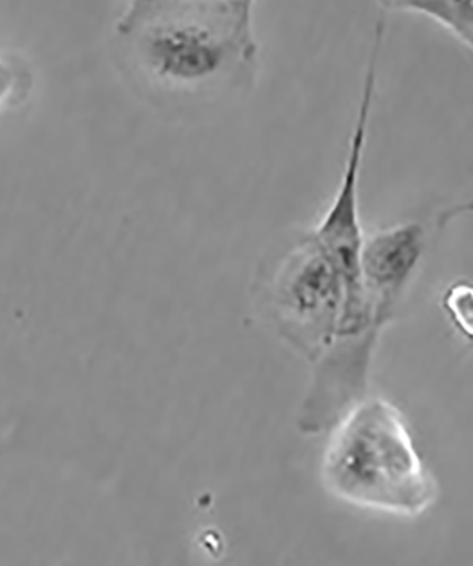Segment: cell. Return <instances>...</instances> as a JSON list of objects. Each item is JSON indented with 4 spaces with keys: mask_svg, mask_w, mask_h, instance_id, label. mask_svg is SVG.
<instances>
[{
    "mask_svg": "<svg viewBox=\"0 0 473 566\" xmlns=\"http://www.w3.org/2000/svg\"><path fill=\"white\" fill-rule=\"evenodd\" d=\"M442 307L462 337L473 343V282L451 283L442 295Z\"/></svg>",
    "mask_w": 473,
    "mask_h": 566,
    "instance_id": "cell-6",
    "label": "cell"
},
{
    "mask_svg": "<svg viewBox=\"0 0 473 566\" xmlns=\"http://www.w3.org/2000/svg\"><path fill=\"white\" fill-rule=\"evenodd\" d=\"M432 20L473 48V0H441Z\"/></svg>",
    "mask_w": 473,
    "mask_h": 566,
    "instance_id": "cell-7",
    "label": "cell"
},
{
    "mask_svg": "<svg viewBox=\"0 0 473 566\" xmlns=\"http://www.w3.org/2000/svg\"><path fill=\"white\" fill-rule=\"evenodd\" d=\"M13 74L9 65L0 62V103L12 93Z\"/></svg>",
    "mask_w": 473,
    "mask_h": 566,
    "instance_id": "cell-9",
    "label": "cell"
},
{
    "mask_svg": "<svg viewBox=\"0 0 473 566\" xmlns=\"http://www.w3.org/2000/svg\"><path fill=\"white\" fill-rule=\"evenodd\" d=\"M260 293L276 333L311 364L335 340L345 286L311 230L294 237L263 271Z\"/></svg>",
    "mask_w": 473,
    "mask_h": 566,
    "instance_id": "cell-3",
    "label": "cell"
},
{
    "mask_svg": "<svg viewBox=\"0 0 473 566\" xmlns=\"http://www.w3.org/2000/svg\"><path fill=\"white\" fill-rule=\"evenodd\" d=\"M256 0H129L115 53L135 95L193 120L244 98L260 74Z\"/></svg>",
    "mask_w": 473,
    "mask_h": 566,
    "instance_id": "cell-1",
    "label": "cell"
},
{
    "mask_svg": "<svg viewBox=\"0 0 473 566\" xmlns=\"http://www.w3.org/2000/svg\"><path fill=\"white\" fill-rule=\"evenodd\" d=\"M380 3L387 9L420 13L432 19L440 8L441 0H380Z\"/></svg>",
    "mask_w": 473,
    "mask_h": 566,
    "instance_id": "cell-8",
    "label": "cell"
},
{
    "mask_svg": "<svg viewBox=\"0 0 473 566\" xmlns=\"http://www.w3.org/2000/svg\"><path fill=\"white\" fill-rule=\"evenodd\" d=\"M322 484L357 509L414 518L435 503L438 486L399 408L365 397L329 431Z\"/></svg>",
    "mask_w": 473,
    "mask_h": 566,
    "instance_id": "cell-2",
    "label": "cell"
},
{
    "mask_svg": "<svg viewBox=\"0 0 473 566\" xmlns=\"http://www.w3.org/2000/svg\"><path fill=\"white\" fill-rule=\"evenodd\" d=\"M382 28L376 30L374 44L367 57L360 97L357 101L354 125L347 140L344 169L328 209L312 227V234L319 241L334 262L345 286L347 302L360 301L365 295L361 280V250L366 234L361 226L360 180L374 114L377 81L382 45Z\"/></svg>",
    "mask_w": 473,
    "mask_h": 566,
    "instance_id": "cell-4",
    "label": "cell"
},
{
    "mask_svg": "<svg viewBox=\"0 0 473 566\" xmlns=\"http://www.w3.org/2000/svg\"><path fill=\"white\" fill-rule=\"evenodd\" d=\"M427 227L411 220L366 235L361 250V280L367 302L381 322L389 323L402 293L424 256Z\"/></svg>",
    "mask_w": 473,
    "mask_h": 566,
    "instance_id": "cell-5",
    "label": "cell"
}]
</instances>
